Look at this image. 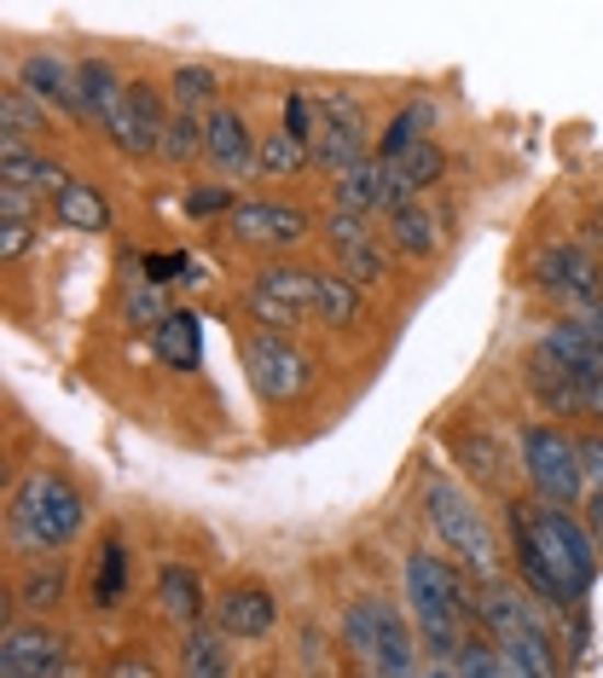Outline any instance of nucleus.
I'll return each mask as SVG.
<instances>
[{
    "mask_svg": "<svg viewBox=\"0 0 603 678\" xmlns=\"http://www.w3.org/2000/svg\"><path fill=\"white\" fill-rule=\"evenodd\" d=\"M511 545H516V568L534 586L539 603H551L562 614H580L598 574V545L580 517L557 505H511Z\"/></svg>",
    "mask_w": 603,
    "mask_h": 678,
    "instance_id": "1",
    "label": "nucleus"
},
{
    "mask_svg": "<svg viewBox=\"0 0 603 678\" xmlns=\"http://www.w3.org/2000/svg\"><path fill=\"white\" fill-rule=\"evenodd\" d=\"M400 586H407L412 621L424 632V644L435 662H453L465 649V614H470V591L458 580V568L435 551H407L400 563Z\"/></svg>",
    "mask_w": 603,
    "mask_h": 678,
    "instance_id": "2",
    "label": "nucleus"
},
{
    "mask_svg": "<svg viewBox=\"0 0 603 678\" xmlns=\"http://www.w3.org/2000/svg\"><path fill=\"white\" fill-rule=\"evenodd\" d=\"M343 639L354 649V662L366 667V678H424L407 614L389 598H377V591H366V598H354L343 609Z\"/></svg>",
    "mask_w": 603,
    "mask_h": 678,
    "instance_id": "3",
    "label": "nucleus"
},
{
    "mask_svg": "<svg viewBox=\"0 0 603 678\" xmlns=\"http://www.w3.org/2000/svg\"><path fill=\"white\" fill-rule=\"evenodd\" d=\"M424 517L441 533V545L458 551V568L476 574V580H499V540L465 487L447 482V476H430L424 482Z\"/></svg>",
    "mask_w": 603,
    "mask_h": 678,
    "instance_id": "4",
    "label": "nucleus"
},
{
    "mask_svg": "<svg viewBox=\"0 0 603 678\" xmlns=\"http://www.w3.org/2000/svg\"><path fill=\"white\" fill-rule=\"evenodd\" d=\"M12 522L35 551H65L88 522L82 487L70 476H58V470H35V476H24V487H18V499H12Z\"/></svg>",
    "mask_w": 603,
    "mask_h": 678,
    "instance_id": "5",
    "label": "nucleus"
},
{
    "mask_svg": "<svg viewBox=\"0 0 603 678\" xmlns=\"http://www.w3.org/2000/svg\"><path fill=\"white\" fill-rule=\"evenodd\" d=\"M516 452H522V476H528L534 499L539 505H557L569 510L580 493H587V464H580V441L562 436L557 423H522L516 436Z\"/></svg>",
    "mask_w": 603,
    "mask_h": 678,
    "instance_id": "6",
    "label": "nucleus"
},
{
    "mask_svg": "<svg viewBox=\"0 0 603 678\" xmlns=\"http://www.w3.org/2000/svg\"><path fill=\"white\" fill-rule=\"evenodd\" d=\"M308 151H314L319 169H331V174H349V169L366 162V105H360L349 88H331V93L314 99Z\"/></svg>",
    "mask_w": 603,
    "mask_h": 678,
    "instance_id": "7",
    "label": "nucleus"
},
{
    "mask_svg": "<svg viewBox=\"0 0 603 678\" xmlns=\"http://www.w3.org/2000/svg\"><path fill=\"white\" fill-rule=\"evenodd\" d=\"M244 372H250L255 400L285 406V400H296L302 388L314 383V360L302 354L285 331H250L244 337Z\"/></svg>",
    "mask_w": 603,
    "mask_h": 678,
    "instance_id": "8",
    "label": "nucleus"
},
{
    "mask_svg": "<svg viewBox=\"0 0 603 678\" xmlns=\"http://www.w3.org/2000/svg\"><path fill=\"white\" fill-rule=\"evenodd\" d=\"M314 302H319V273L296 261L261 267L250 284V314L261 319V331H291V325H302V314H314Z\"/></svg>",
    "mask_w": 603,
    "mask_h": 678,
    "instance_id": "9",
    "label": "nucleus"
},
{
    "mask_svg": "<svg viewBox=\"0 0 603 678\" xmlns=\"http://www.w3.org/2000/svg\"><path fill=\"white\" fill-rule=\"evenodd\" d=\"M534 279H539V291H551L557 302H574L580 314L603 302V267L592 256V244H580V238H557L551 250H539Z\"/></svg>",
    "mask_w": 603,
    "mask_h": 678,
    "instance_id": "10",
    "label": "nucleus"
},
{
    "mask_svg": "<svg viewBox=\"0 0 603 678\" xmlns=\"http://www.w3.org/2000/svg\"><path fill=\"white\" fill-rule=\"evenodd\" d=\"M319 233L331 238L337 256H343V279H354V284L389 279V250H384V238H377V226H372L366 215L331 210L326 221H319Z\"/></svg>",
    "mask_w": 603,
    "mask_h": 678,
    "instance_id": "11",
    "label": "nucleus"
},
{
    "mask_svg": "<svg viewBox=\"0 0 603 678\" xmlns=\"http://www.w3.org/2000/svg\"><path fill=\"white\" fill-rule=\"evenodd\" d=\"M169 116L163 111V99H157L151 81H128V99H123V111H116L105 122V134L116 139V151H128V157H151V151H163V128H169Z\"/></svg>",
    "mask_w": 603,
    "mask_h": 678,
    "instance_id": "12",
    "label": "nucleus"
},
{
    "mask_svg": "<svg viewBox=\"0 0 603 678\" xmlns=\"http://www.w3.org/2000/svg\"><path fill=\"white\" fill-rule=\"evenodd\" d=\"M447 452L458 459V470H465L476 487L505 493V482H511V452H505V441H499L493 429H481V423H447Z\"/></svg>",
    "mask_w": 603,
    "mask_h": 678,
    "instance_id": "13",
    "label": "nucleus"
},
{
    "mask_svg": "<svg viewBox=\"0 0 603 678\" xmlns=\"http://www.w3.org/2000/svg\"><path fill=\"white\" fill-rule=\"evenodd\" d=\"M255 146H261V139L244 128V116H238L232 105H215L209 111V122H204V157L215 162L220 187H227V180H250L255 174Z\"/></svg>",
    "mask_w": 603,
    "mask_h": 678,
    "instance_id": "14",
    "label": "nucleus"
},
{
    "mask_svg": "<svg viewBox=\"0 0 603 678\" xmlns=\"http://www.w3.org/2000/svg\"><path fill=\"white\" fill-rule=\"evenodd\" d=\"M65 662V639L53 626H12L7 644H0V678H58Z\"/></svg>",
    "mask_w": 603,
    "mask_h": 678,
    "instance_id": "15",
    "label": "nucleus"
},
{
    "mask_svg": "<svg viewBox=\"0 0 603 678\" xmlns=\"http://www.w3.org/2000/svg\"><path fill=\"white\" fill-rule=\"evenodd\" d=\"M238 244H255V250H291V244L308 238V215L291 210V203H238L227 215Z\"/></svg>",
    "mask_w": 603,
    "mask_h": 678,
    "instance_id": "16",
    "label": "nucleus"
},
{
    "mask_svg": "<svg viewBox=\"0 0 603 678\" xmlns=\"http://www.w3.org/2000/svg\"><path fill=\"white\" fill-rule=\"evenodd\" d=\"M522 377H528V395H534L539 413H551V418H587V400H580L574 372L562 360H551L546 348H534V354H528Z\"/></svg>",
    "mask_w": 603,
    "mask_h": 678,
    "instance_id": "17",
    "label": "nucleus"
},
{
    "mask_svg": "<svg viewBox=\"0 0 603 678\" xmlns=\"http://www.w3.org/2000/svg\"><path fill=\"white\" fill-rule=\"evenodd\" d=\"M215 626L227 632V639H238V644H255V639H268V632L278 626V598L268 586H232L227 598H220V609H215Z\"/></svg>",
    "mask_w": 603,
    "mask_h": 678,
    "instance_id": "18",
    "label": "nucleus"
},
{
    "mask_svg": "<svg viewBox=\"0 0 603 678\" xmlns=\"http://www.w3.org/2000/svg\"><path fill=\"white\" fill-rule=\"evenodd\" d=\"M18 88H24L35 105H58L70 116H82V88H76V65L53 53H24V65H18Z\"/></svg>",
    "mask_w": 603,
    "mask_h": 678,
    "instance_id": "19",
    "label": "nucleus"
},
{
    "mask_svg": "<svg viewBox=\"0 0 603 678\" xmlns=\"http://www.w3.org/2000/svg\"><path fill=\"white\" fill-rule=\"evenodd\" d=\"M151 348H157L163 365H174V372H197V365H204V325H197L192 307H174V314L151 331Z\"/></svg>",
    "mask_w": 603,
    "mask_h": 678,
    "instance_id": "20",
    "label": "nucleus"
},
{
    "mask_svg": "<svg viewBox=\"0 0 603 678\" xmlns=\"http://www.w3.org/2000/svg\"><path fill=\"white\" fill-rule=\"evenodd\" d=\"M42 134H47V105H35L12 81V88L0 93V151H30Z\"/></svg>",
    "mask_w": 603,
    "mask_h": 678,
    "instance_id": "21",
    "label": "nucleus"
},
{
    "mask_svg": "<svg viewBox=\"0 0 603 678\" xmlns=\"http://www.w3.org/2000/svg\"><path fill=\"white\" fill-rule=\"evenodd\" d=\"M76 88H82V116H93L99 128H105L128 99V81L116 76L105 58H82V65H76Z\"/></svg>",
    "mask_w": 603,
    "mask_h": 678,
    "instance_id": "22",
    "label": "nucleus"
},
{
    "mask_svg": "<svg viewBox=\"0 0 603 678\" xmlns=\"http://www.w3.org/2000/svg\"><path fill=\"white\" fill-rule=\"evenodd\" d=\"M65 169H58L53 157L42 151H0V187H12V192H30V197H58L65 192Z\"/></svg>",
    "mask_w": 603,
    "mask_h": 678,
    "instance_id": "23",
    "label": "nucleus"
},
{
    "mask_svg": "<svg viewBox=\"0 0 603 678\" xmlns=\"http://www.w3.org/2000/svg\"><path fill=\"white\" fill-rule=\"evenodd\" d=\"M157 609L169 614V621H180V626H197L204 621V580H197L192 568H180V563H169L163 574H157Z\"/></svg>",
    "mask_w": 603,
    "mask_h": 678,
    "instance_id": "24",
    "label": "nucleus"
},
{
    "mask_svg": "<svg viewBox=\"0 0 603 678\" xmlns=\"http://www.w3.org/2000/svg\"><path fill=\"white\" fill-rule=\"evenodd\" d=\"M180 678H232V649L220 626H192L180 644Z\"/></svg>",
    "mask_w": 603,
    "mask_h": 678,
    "instance_id": "25",
    "label": "nucleus"
},
{
    "mask_svg": "<svg viewBox=\"0 0 603 678\" xmlns=\"http://www.w3.org/2000/svg\"><path fill=\"white\" fill-rule=\"evenodd\" d=\"M53 215L70 226V233H105L111 226V203H105V192L99 187H88V180H65V192L53 197Z\"/></svg>",
    "mask_w": 603,
    "mask_h": 678,
    "instance_id": "26",
    "label": "nucleus"
},
{
    "mask_svg": "<svg viewBox=\"0 0 603 678\" xmlns=\"http://www.w3.org/2000/svg\"><path fill=\"white\" fill-rule=\"evenodd\" d=\"M384 197H389V174H384V162H377V157H366L349 174H337V210L372 221L377 210H384Z\"/></svg>",
    "mask_w": 603,
    "mask_h": 678,
    "instance_id": "27",
    "label": "nucleus"
},
{
    "mask_svg": "<svg viewBox=\"0 0 603 678\" xmlns=\"http://www.w3.org/2000/svg\"><path fill=\"white\" fill-rule=\"evenodd\" d=\"M499 655H511V662L528 673V678H562V667H557V649H551V626L539 621V626H528V632H516V639H505V644H493Z\"/></svg>",
    "mask_w": 603,
    "mask_h": 678,
    "instance_id": "28",
    "label": "nucleus"
},
{
    "mask_svg": "<svg viewBox=\"0 0 603 678\" xmlns=\"http://www.w3.org/2000/svg\"><path fill=\"white\" fill-rule=\"evenodd\" d=\"M314 162V151L302 146L296 134H285V128H273V134H261V146H255V174H268V180H291V174H302Z\"/></svg>",
    "mask_w": 603,
    "mask_h": 678,
    "instance_id": "29",
    "label": "nucleus"
},
{
    "mask_svg": "<svg viewBox=\"0 0 603 678\" xmlns=\"http://www.w3.org/2000/svg\"><path fill=\"white\" fill-rule=\"evenodd\" d=\"M215 88H220V76L209 65H180L169 76V93H174V111H186V116H209L215 111Z\"/></svg>",
    "mask_w": 603,
    "mask_h": 678,
    "instance_id": "30",
    "label": "nucleus"
},
{
    "mask_svg": "<svg viewBox=\"0 0 603 678\" xmlns=\"http://www.w3.org/2000/svg\"><path fill=\"white\" fill-rule=\"evenodd\" d=\"M314 314L331 325V331H349V325L360 319V284L343 279V273H319V302Z\"/></svg>",
    "mask_w": 603,
    "mask_h": 678,
    "instance_id": "31",
    "label": "nucleus"
},
{
    "mask_svg": "<svg viewBox=\"0 0 603 678\" xmlns=\"http://www.w3.org/2000/svg\"><path fill=\"white\" fill-rule=\"evenodd\" d=\"M123 591H128V545L111 533V540L99 545V568H93V603H99V609H116V603H123Z\"/></svg>",
    "mask_w": 603,
    "mask_h": 678,
    "instance_id": "32",
    "label": "nucleus"
},
{
    "mask_svg": "<svg viewBox=\"0 0 603 678\" xmlns=\"http://www.w3.org/2000/svg\"><path fill=\"white\" fill-rule=\"evenodd\" d=\"M453 673L458 678H528L511 655H499L488 639H465V649L453 655Z\"/></svg>",
    "mask_w": 603,
    "mask_h": 678,
    "instance_id": "33",
    "label": "nucleus"
},
{
    "mask_svg": "<svg viewBox=\"0 0 603 678\" xmlns=\"http://www.w3.org/2000/svg\"><path fill=\"white\" fill-rule=\"evenodd\" d=\"M389 238H395V250H407V256H435L441 250V233H435V221L418 210H400V215H389Z\"/></svg>",
    "mask_w": 603,
    "mask_h": 678,
    "instance_id": "34",
    "label": "nucleus"
},
{
    "mask_svg": "<svg viewBox=\"0 0 603 678\" xmlns=\"http://www.w3.org/2000/svg\"><path fill=\"white\" fill-rule=\"evenodd\" d=\"M204 122H209V116H186V111L169 116V128H163V157L174 162V169L204 151Z\"/></svg>",
    "mask_w": 603,
    "mask_h": 678,
    "instance_id": "35",
    "label": "nucleus"
},
{
    "mask_svg": "<svg viewBox=\"0 0 603 678\" xmlns=\"http://www.w3.org/2000/svg\"><path fill=\"white\" fill-rule=\"evenodd\" d=\"M18 603H24V609H53V603H65V568H35V574H24V586H18Z\"/></svg>",
    "mask_w": 603,
    "mask_h": 678,
    "instance_id": "36",
    "label": "nucleus"
},
{
    "mask_svg": "<svg viewBox=\"0 0 603 678\" xmlns=\"http://www.w3.org/2000/svg\"><path fill=\"white\" fill-rule=\"evenodd\" d=\"M174 314V307H163V291L157 284H139V291L128 296V325H139V331H157Z\"/></svg>",
    "mask_w": 603,
    "mask_h": 678,
    "instance_id": "37",
    "label": "nucleus"
},
{
    "mask_svg": "<svg viewBox=\"0 0 603 678\" xmlns=\"http://www.w3.org/2000/svg\"><path fill=\"white\" fill-rule=\"evenodd\" d=\"M186 210H192V215H232L238 197H232L227 187H192V192H186Z\"/></svg>",
    "mask_w": 603,
    "mask_h": 678,
    "instance_id": "38",
    "label": "nucleus"
},
{
    "mask_svg": "<svg viewBox=\"0 0 603 678\" xmlns=\"http://www.w3.org/2000/svg\"><path fill=\"white\" fill-rule=\"evenodd\" d=\"M285 134H296L302 146L314 139V99H308V93H291V99H285Z\"/></svg>",
    "mask_w": 603,
    "mask_h": 678,
    "instance_id": "39",
    "label": "nucleus"
},
{
    "mask_svg": "<svg viewBox=\"0 0 603 678\" xmlns=\"http://www.w3.org/2000/svg\"><path fill=\"white\" fill-rule=\"evenodd\" d=\"M35 244V226L30 221H0V261H18Z\"/></svg>",
    "mask_w": 603,
    "mask_h": 678,
    "instance_id": "40",
    "label": "nucleus"
},
{
    "mask_svg": "<svg viewBox=\"0 0 603 678\" xmlns=\"http://www.w3.org/2000/svg\"><path fill=\"white\" fill-rule=\"evenodd\" d=\"M35 215H42V197L0 187V221H30V226H35Z\"/></svg>",
    "mask_w": 603,
    "mask_h": 678,
    "instance_id": "41",
    "label": "nucleus"
},
{
    "mask_svg": "<svg viewBox=\"0 0 603 678\" xmlns=\"http://www.w3.org/2000/svg\"><path fill=\"white\" fill-rule=\"evenodd\" d=\"M139 267H146V284H157V291L174 284V279H186V256H146Z\"/></svg>",
    "mask_w": 603,
    "mask_h": 678,
    "instance_id": "42",
    "label": "nucleus"
},
{
    "mask_svg": "<svg viewBox=\"0 0 603 678\" xmlns=\"http://www.w3.org/2000/svg\"><path fill=\"white\" fill-rule=\"evenodd\" d=\"M580 464H587V487L603 493V436H580Z\"/></svg>",
    "mask_w": 603,
    "mask_h": 678,
    "instance_id": "43",
    "label": "nucleus"
},
{
    "mask_svg": "<svg viewBox=\"0 0 603 678\" xmlns=\"http://www.w3.org/2000/svg\"><path fill=\"white\" fill-rule=\"evenodd\" d=\"M587 533H592V545H598V557H603V493H592V499H587Z\"/></svg>",
    "mask_w": 603,
    "mask_h": 678,
    "instance_id": "44",
    "label": "nucleus"
},
{
    "mask_svg": "<svg viewBox=\"0 0 603 678\" xmlns=\"http://www.w3.org/2000/svg\"><path fill=\"white\" fill-rule=\"evenodd\" d=\"M111 678H157V673H151V662H134V655H123V662L111 667Z\"/></svg>",
    "mask_w": 603,
    "mask_h": 678,
    "instance_id": "45",
    "label": "nucleus"
}]
</instances>
